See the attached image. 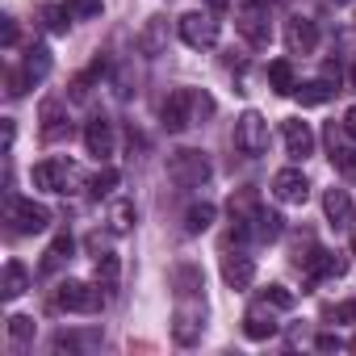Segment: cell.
<instances>
[{
    "label": "cell",
    "mask_w": 356,
    "mask_h": 356,
    "mask_svg": "<svg viewBox=\"0 0 356 356\" xmlns=\"http://www.w3.org/2000/svg\"><path fill=\"white\" fill-rule=\"evenodd\" d=\"M168 181L181 185V189H202L210 181V159L206 151H193V147H181L168 155Z\"/></svg>",
    "instance_id": "7a4b0ae2"
},
{
    "label": "cell",
    "mask_w": 356,
    "mask_h": 356,
    "mask_svg": "<svg viewBox=\"0 0 356 356\" xmlns=\"http://www.w3.org/2000/svg\"><path fill=\"white\" fill-rule=\"evenodd\" d=\"M323 318H335V323H356V298H348V302H339V306H327V310H323Z\"/></svg>",
    "instance_id": "d6a6232c"
},
{
    "label": "cell",
    "mask_w": 356,
    "mask_h": 356,
    "mask_svg": "<svg viewBox=\"0 0 356 356\" xmlns=\"http://www.w3.org/2000/svg\"><path fill=\"white\" fill-rule=\"evenodd\" d=\"M197 113H214V101H210L206 92H193V88H176V92L163 101V109H159V118H163V126H168L172 134H185Z\"/></svg>",
    "instance_id": "6da1fadb"
},
{
    "label": "cell",
    "mask_w": 356,
    "mask_h": 356,
    "mask_svg": "<svg viewBox=\"0 0 356 356\" xmlns=\"http://www.w3.org/2000/svg\"><path fill=\"white\" fill-rule=\"evenodd\" d=\"M109 222H113V231H118V235H126V231L138 222L134 202H113V206H109Z\"/></svg>",
    "instance_id": "d4e9b609"
},
{
    "label": "cell",
    "mask_w": 356,
    "mask_h": 356,
    "mask_svg": "<svg viewBox=\"0 0 356 356\" xmlns=\"http://www.w3.org/2000/svg\"><path fill=\"white\" fill-rule=\"evenodd\" d=\"M67 13H72V22L101 17V0H67Z\"/></svg>",
    "instance_id": "4dcf8cb0"
},
{
    "label": "cell",
    "mask_w": 356,
    "mask_h": 356,
    "mask_svg": "<svg viewBox=\"0 0 356 356\" xmlns=\"http://www.w3.org/2000/svg\"><path fill=\"white\" fill-rule=\"evenodd\" d=\"M210 5H214V9H227V5H231V0H210Z\"/></svg>",
    "instance_id": "ab89813d"
},
{
    "label": "cell",
    "mask_w": 356,
    "mask_h": 356,
    "mask_svg": "<svg viewBox=\"0 0 356 356\" xmlns=\"http://www.w3.org/2000/svg\"><path fill=\"white\" fill-rule=\"evenodd\" d=\"M235 147H239L243 155H260V151H268V122H264L256 109L239 113V122H235Z\"/></svg>",
    "instance_id": "277c9868"
},
{
    "label": "cell",
    "mask_w": 356,
    "mask_h": 356,
    "mask_svg": "<svg viewBox=\"0 0 356 356\" xmlns=\"http://www.w3.org/2000/svg\"><path fill=\"white\" fill-rule=\"evenodd\" d=\"M176 26H181L185 47H193V51H210V47L218 42V22H214L210 13H185Z\"/></svg>",
    "instance_id": "8992f818"
},
{
    "label": "cell",
    "mask_w": 356,
    "mask_h": 356,
    "mask_svg": "<svg viewBox=\"0 0 356 356\" xmlns=\"http://www.w3.org/2000/svg\"><path fill=\"white\" fill-rule=\"evenodd\" d=\"M214 214H218V210H214L210 202H197V206H189V214H185V231H189V235H202V231H210V227H214Z\"/></svg>",
    "instance_id": "603a6c76"
},
{
    "label": "cell",
    "mask_w": 356,
    "mask_h": 356,
    "mask_svg": "<svg viewBox=\"0 0 356 356\" xmlns=\"http://www.w3.org/2000/svg\"><path fill=\"white\" fill-rule=\"evenodd\" d=\"M268 84H273V92L289 97V92L298 88V80H293V63H289V59H273V63H268Z\"/></svg>",
    "instance_id": "7402d4cb"
},
{
    "label": "cell",
    "mask_w": 356,
    "mask_h": 356,
    "mask_svg": "<svg viewBox=\"0 0 356 356\" xmlns=\"http://www.w3.org/2000/svg\"><path fill=\"white\" fill-rule=\"evenodd\" d=\"M352 88H356V63H352Z\"/></svg>",
    "instance_id": "60d3db41"
},
{
    "label": "cell",
    "mask_w": 356,
    "mask_h": 356,
    "mask_svg": "<svg viewBox=\"0 0 356 356\" xmlns=\"http://www.w3.org/2000/svg\"><path fill=\"white\" fill-rule=\"evenodd\" d=\"M335 5H348V0H335Z\"/></svg>",
    "instance_id": "7bdbcfd3"
},
{
    "label": "cell",
    "mask_w": 356,
    "mask_h": 356,
    "mask_svg": "<svg viewBox=\"0 0 356 356\" xmlns=\"http://www.w3.org/2000/svg\"><path fill=\"white\" fill-rule=\"evenodd\" d=\"M318 348H323V352H339L343 339H339V335H318Z\"/></svg>",
    "instance_id": "d590c367"
},
{
    "label": "cell",
    "mask_w": 356,
    "mask_h": 356,
    "mask_svg": "<svg viewBox=\"0 0 356 356\" xmlns=\"http://www.w3.org/2000/svg\"><path fill=\"white\" fill-rule=\"evenodd\" d=\"M281 138H285V151H289L293 159H306V155H314V130H310L302 118H289V122H281Z\"/></svg>",
    "instance_id": "8fae6325"
},
{
    "label": "cell",
    "mask_w": 356,
    "mask_h": 356,
    "mask_svg": "<svg viewBox=\"0 0 356 356\" xmlns=\"http://www.w3.org/2000/svg\"><path fill=\"white\" fill-rule=\"evenodd\" d=\"M264 302H268L273 310H293V293H289L285 285H268V289H264Z\"/></svg>",
    "instance_id": "1f68e13d"
},
{
    "label": "cell",
    "mask_w": 356,
    "mask_h": 356,
    "mask_svg": "<svg viewBox=\"0 0 356 356\" xmlns=\"http://www.w3.org/2000/svg\"><path fill=\"white\" fill-rule=\"evenodd\" d=\"M172 285H176V298H197V293L206 289V277H202V268L181 264V268L172 273Z\"/></svg>",
    "instance_id": "ffe728a7"
},
{
    "label": "cell",
    "mask_w": 356,
    "mask_h": 356,
    "mask_svg": "<svg viewBox=\"0 0 356 356\" xmlns=\"http://www.w3.org/2000/svg\"><path fill=\"white\" fill-rule=\"evenodd\" d=\"M352 252H356V235H352Z\"/></svg>",
    "instance_id": "b9f144b4"
},
{
    "label": "cell",
    "mask_w": 356,
    "mask_h": 356,
    "mask_svg": "<svg viewBox=\"0 0 356 356\" xmlns=\"http://www.w3.org/2000/svg\"><path fill=\"white\" fill-rule=\"evenodd\" d=\"M63 134H67V113H63V105H59V101H42V138L55 143V138H63Z\"/></svg>",
    "instance_id": "44dd1931"
},
{
    "label": "cell",
    "mask_w": 356,
    "mask_h": 356,
    "mask_svg": "<svg viewBox=\"0 0 356 356\" xmlns=\"http://www.w3.org/2000/svg\"><path fill=\"white\" fill-rule=\"evenodd\" d=\"M72 181H76V168L67 159H47V163L34 168V185L47 189V193H67Z\"/></svg>",
    "instance_id": "52a82bcc"
},
{
    "label": "cell",
    "mask_w": 356,
    "mask_h": 356,
    "mask_svg": "<svg viewBox=\"0 0 356 356\" xmlns=\"http://www.w3.org/2000/svg\"><path fill=\"white\" fill-rule=\"evenodd\" d=\"M159 42H163V17H151L147 30H143V38H138V47L147 55H159Z\"/></svg>",
    "instance_id": "83f0119b"
},
{
    "label": "cell",
    "mask_w": 356,
    "mask_h": 356,
    "mask_svg": "<svg viewBox=\"0 0 356 356\" xmlns=\"http://www.w3.org/2000/svg\"><path fill=\"white\" fill-rule=\"evenodd\" d=\"M243 335H248V339H273V335H277V318H273V310H268L264 298H260V306H252V310L243 314Z\"/></svg>",
    "instance_id": "9a60e30c"
},
{
    "label": "cell",
    "mask_w": 356,
    "mask_h": 356,
    "mask_svg": "<svg viewBox=\"0 0 356 356\" xmlns=\"http://www.w3.org/2000/svg\"><path fill=\"white\" fill-rule=\"evenodd\" d=\"M273 0H243V9H268Z\"/></svg>",
    "instance_id": "f35d334b"
},
{
    "label": "cell",
    "mask_w": 356,
    "mask_h": 356,
    "mask_svg": "<svg viewBox=\"0 0 356 356\" xmlns=\"http://www.w3.org/2000/svg\"><path fill=\"white\" fill-rule=\"evenodd\" d=\"M285 47H289V55H310V51L318 47L314 22H310V17H293V22L285 26Z\"/></svg>",
    "instance_id": "7c38bea8"
},
{
    "label": "cell",
    "mask_w": 356,
    "mask_h": 356,
    "mask_svg": "<svg viewBox=\"0 0 356 356\" xmlns=\"http://www.w3.org/2000/svg\"><path fill=\"white\" fill-rule=\"evenodd\" d=\"M47 72H51V51L47 47H30L26 51V76L30 80H42Z\"/></svg>",
    "instance_id": "484cf974"
},
{
    "label": "cell",
    "mask_w": 356,
    "mask_h": 356,
    "mask_svg": "<svg viewBox=\"0 0 356 356\" xmlns=\"http://www.w3.org/2000/svg\"><path fill=\"white\" fill-rule=\"evenodd\" d=\"M273 197L285 202V206H302V202L310 197V181H306L298 168H281V172L273 176Z\"/></svg>",
    "instance_id": "ba28073f"
},
{
    "label": "cell",
    "mask_w": 356,
    "mask_h": 356,
    "mask_svg": "<svg viewBox=\"0 0 356 356\" xmlns=\"http://www.w3.org/2000/svg\"><path fill=\"white\" fill-rule=\"evenodd\" d=\"M97 285H101V289H118V256L105 252V256L97 260Z\"/></svg>",
    "instance_id": "f1b7e54d"
},
{
    "label": "cell",
    "mask_w": 356,
    "mask_h": 356,
    "mask_svg": "<svg viewBox=\"0 0 356 356\" xmlns=\"http://www.w3.org/2000/svg\"><path fill=\"white\" fill-rule=\"evenodd\" d=\"M84 147H88V155H97V159L113 155V126H109L105 118H92V122L84 126Z\"/></svg>",
    "instance_id": "2e32d148"
},
{
    "label": "cell",
    "mask_w": 356,
    "mask_h": 356,
    "mask_svg": "<svg viewBox=\"0 0 356 356\" xmlns=\"http://www.w3.org/2000/svg\"><path fill=\"white\" fill-rule=\"evenodd\" d=\"M293 97H298L302 105H323V101H331V97H335V88H331L327 80H310V84H298V88H293Z\"/></svg>",
    "instance_id": "cb8c5ba5"
},
{
    "label": "cell",
    "mask_w": 356,
    "mask_h": 356,
    "mask_svg": "<svg viewBox=\"0 0 356 356\" xmlns=\"http://www.w3.org/2000/svg\"><path fill=\"white\" fill-rule=\"evenodd\" d=\"M348 138H352V134L343 130V122H331V126H327V147H331V163H335L339 172L356 176V147H352Z\"/></svg>",
    "instance_id": "9c48e42d"
},
{
    "label": "cell",
    "mask_w": 356,
    "mask_h": 356,
    "mask_svg": "<svg viewBox=\"0 0 356 356\" xmlns=\"http://www.w3.org/2000/svg\"><path fill=\"white\" fill-rule=\"evenodd\" d=\"M323 214H327V222H331L335 231H348V227L356 222V206H352L348 189H327V193H323Z\"/></svg>",
    "instance_id": "30bf717a"
},
{
    "label": "cell",
    "mask_w": 356,
    "mask_h": 356,
    "mask_svg": "<svg viewBox=\"0 0 356 356\" xmlns=\"http://www.w3.org/2000/svg\"><path fill=\"white\" fill-rule=\"evenodd\" d=\"M30 84H34V80L26 76V67H22V72H9V97H22Z\"/></svg>",
    "instance_id": "e575fe53"
},
{
    "label": "cell",
    "mask_w": 356,
    "mask_h": 356,
    "mask_svg": "<svg viewBox=\"0 0 356 356\" xmlns=\"http://www.w3.org/2000/svg\"><path fill=\"white\" fill-rule=\"evenodd\" d=\"M26 289H30L26 264H22V260H9V264H5V277H0V293H5V302H13V298H22Z\"/></svg>",
    "instance_id": "d6986e66"
},
{
    "label": "cell",
    "mask_w": 356,
    "mask_h": 356,
    "mask_svg": "<svg viewBox=\"0 0 356 356\" xmlns=\"http://www.w3.org/2000/svg\"><path fill=\"white\" fill-rule=\"evenodd\" d=\"M9 339L13 343H30L34 339V318L30 314H13L9 318Z\"/></svg>",
    "instance_id": "f546056e"
},
{
    "label": "cell",
    "mask_w": 356,
    "mask_h": 356,
    "mask_svg": "<svg viewBox=\"0 0 356 356\" xmlns=\"http://www.w3.org/2000/svg\"><path fill=\"white\" fill-rule=\"evenodd\" d=\"M13 42H17V26L5 17V47H13Z\"/></svg>",
    "instance_id": "74e56055"
},
{
    "label": "cell",
    "mask_w": 356,
    "mask_h": 356,
    "mask_svg": "<svg viewBox=\"0 0 356 356\" xmlns=\"http://www.w3.org/2000/svg\"><path fill=\"white\" fill-rule=\"evenodd\" d=\"M72 252H76V239L72 235H59L51 248H47V256H42V264H38V273L42 277H51V273H59L67 260H72Z\"/></svg>",
    "instance_id": "ac0fdd59"
},
{
    "label": "cell",
    "mask_w": 356,
    "mask_h": 356,
    "mask_svg": "<svg viewBox=\"0 0 356 356\" xmlns=\"http://www.w3.org/2000/svg\"><path fill=\"white\" fill-rule=\"evenodd\" d=\"M343 130H348V134H352V138H356V105H352V109H348V113H343Z\"/></svg>",
    "instance_id": "8d00e7d4"
},
{
    "label": "cell",
    "mask_w": 356,
    "mask_h": 356,
    "mask_svg": "<svg viewBox=\"0 0 356 356\" xmlns=\"http://www.w3.org/2000/svg\"><path fill=\"white\" fill-rule=\"evenodd\" d=\"M248 231H252L260 243H273V239L281 235V214H273V210H256V214L239 227V235H248Z\"/></svg>",
    "instance_id": "e0dca14e"
},
{
    "label": "cell",
    "mask_w": 356,
    "mask_h": 356,
    "mask_svg": "<svg viewBox=\"0 0 356 356\" xmlns=\"http://www.w3.org/2000/svg\"><path fill=\"white\" fill-rule=\"evenodd\" d=\"M235 26H239V34H243L252 47H268V42H273V26H268V17H264L260 9H243Z\"/></svg>",
    "instance_id": "5bb4252c"
},
{
    "label": "cell",
    "mask_w": 356,
    "mask_h": 356,
    "mask_svg": "<svg viewBox=\"0 0 356 356\" xmlns=\"http://www.w3.org/2000/svg\"><path fill=\"white\" fill-rule=\"evenodd\" d=\"M88 189H92V197H109L118 189V168H101L92 181H88Z\"/></svg>",
    "instance_id": "4316f807"
},
{
    "label": "cell",
    "mask_w": 356,
    "mask_h": 356,
    "mask_svg": "<svg viewBox=\"0 0 356 356\" xmlns=\"http://www.w3.org/2000/svg\"><path fill=\"white\" fill-rule=\"evenodd\" d=\"M9 222L17 235H38L51 227V210L38 202H26V197H9Z\"/></svg>",
    "instance_id": "5b68a950"
},
{
    "label": "cell",
    "mask_w": 356,
    "mask_h": 356,
    "mask_svg": "<svg viewBox=\"0 0 356 356\" xmlns=\"http://www.w3.org/2000/svg\"><path fill=\"white\" fill-rule=\"evenodd\" d=\"M101 302H105L101 285H88V281H63L59 293H55V306L72 310V314H97Z\"/></svg>",
    "instance_id": "3957f363"
},
{
    "label": "cell",
    "mask_w": 356,
    "mask_h": 356,
    "mask_svg": "<svg viewBox=\"0 0 356 356\" xmlns=\"http://www.w3.org/2000/svg\"><path fill=\"white\" fill-rule=\"evenodd\" d=\"M222 281H227L231 289H248V285L256 281V264H252V256H243V252H227V256H222Z\"/></svg>",
    "instance_id": "4fadbf2b"
},
{
    "label": "cell",
    "mask_w": 356,
    "mask_h": 356,
    "mask_svg": "<svg viewBox=\"0 0 356 356\" xmlns=\"http://www.w3.org/2000/svg\"><path fill=\"white\" fill-rule=\"evenodd\" d=\"M42 17H47V26H51L55 34H63V30H67V22H72V13H67V5H63V9H47Z\"/></svg>",
    "instance_id": "836d02e7"
}]
</instances>
